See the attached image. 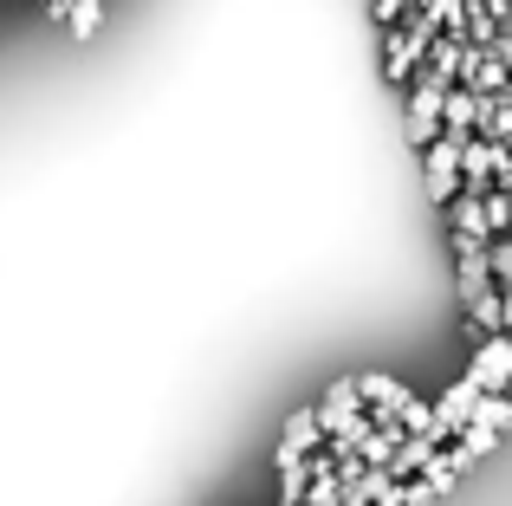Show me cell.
Instances as JSON below:
<instances>
[{
    "mask_svg": "<svg viewBox=\"0 0 512 506\" xmlns=\"http://www.w3.org/2000/svg\"><path fill=\"white\" fill-rule=\"evenodd\" d=\"M512 182V150L506 143H480L467 137L461 143V195H493Z\"/></svg>",
    "mask_w": 512,
    "mask_h": 506,
    "instance_id": "1",
    "label": "cell"
},
{
    "mask_svg": "<svg viewBox=\"0 0 512 506\" xmlns=\"http://www.w3.org/2000/svg\"><path fill=\"white\" fill-rule=\"evenodd\" d=\"M467 383H474L480 396H506V383H512V338H506V331L480 338L474 364H467Z\"/></svg>",
    "mask_w": 512,
    "mask_h": 506,
    "instance_id": "2",
    "label": "cell"
},
{
    "mask_svg": "<svg viewBox=\"0 0 512 506\" xmlns=\"http://www.w3.org/2000/svg\"><path fill=\"white\" fill-rule=\"evenodd\" d=\"M422 189L435 208H448L454 195H461V150L454 143H428L422 150Z\"/></svg>",
    "mask_w": 512,
    "mask_h": 506,
    "instance_id": "3",
    "label": "cell"
},
{
    "mask_svg": "<svg viewBox=\"0 0 512 506\" xmlns=\"http://www.w3.org/2000/svg\"><path fill=\"white\" fill-rule=\"evenodd\" d=\"M318 448H325V435H318V416H312V403H305V409H292L286 429H279L273 468H299V461H305V455H318Z\"/></svg>",
    "mask_w": 512,
    "mask_h": 506,
    "instance_id": "4",
    "label": "cell"
},
{
    "mask_svg": "<svg viewBox=\"0 0 512 506\" xmlns=\"http://www.w3.org/2000/svg\"><path fill=\"white\" fill-rule=\"evenodd\" d=\"M454 279H461V305L487 299V292H493V279H487V241L454 234Z\"/></svg>",
    "mask_w": 512,
    "mask_h": 506,
    "instance_id": "5",
    "label": "cell"
},
{
    "mask_svg": "<svg viewBox=\"0 0 512 506\" xmlns=\"http://www.w3.org/2000/svg\"><path fill=\"white\" fill-rule=\"evenodd\" d=\"M312 416H318V435H325V442H338L350 422L363 416V403H357V390H350V377L331 383V390H325V403H312Z\"/></svg>",
    "mask_w": 512,
    "mask_h": 506,
    "instance_id": "6",
    "label": "cell"
},
{
    "mask_svg": "<svg viewBox=\"0 0 512 506\" xmlns=\"http://www.w3.org/2000/svg\"><path fill=\"white\" fill-rule=\"evenodd\" d=\"M474 111H480L474 91L448 85V98H441V143H454V150H461V143L474 137Z\"/></svg>",
    "mask_w": 512,
    "mask_h": 506,
    "instance_id": "7",
    "label": "cell"
},
{
    "mask_svg": "<svg viewBox=\"0 0 512 506\" xmlns=\"http://www.w3.org/2000/svg\"><path fill=\"white\" fill-rule=\"evenodd\" d=\"M474 137H480V143H506V137H512V98H506V91L480 98V111H474Z\"/></svg>",
    "mask_w": 512,
    "mask_h": 506,
    "instance_id": "8",
    "label": "cell"
},
{
    "mask_svg": "<svg viewBox=\"0 0 512 506\" xmlns=\"http://www.w3.org/2000/svg\"><path fill=\"white\" fill-rule=\"evenodd\" d=\"M428 461H435V442H422V435H402L396 442V455H389V481H415V474L428 468Z\"/></svg>",
    "mask_w": 512,
    "mask_h": 506,
    "instance_id": "9",
    "label": "cell"
},
{
    "mask_svg": "<svg viewBox=\"0 0 512 506\" xmlns=\"http://www.w3.org/2000/svg\"><path fill=\"white\" fill-rule=\"evenodd\" d=\"M59 26L72 39H98V26H104V0H72V7L59 13Z\"/></svg>",
    "mask_w": 512,
    "mask_h": 506,
    "instance_id": "10",
    "label": "cell"
},
{
    "mask_svg": "<svg viewBox=\"0 0 512 506\" xmlns=\"http://www.w3.org/2000/svg\"><path fill=\"white\" fill-rule=\"evenodd\" d=\"M506 422H512V403H506V396H480V403H474V416H467V429L506 435Z\"/></svg>",
    "mask_w": 512,
    "mask_h": 506,
    "instance_id": "11",
    "label": "cell"
},
{
    "mask_svg": "<svg viewBox=\"0 0 512 506\" xmlns=\"http://www.w3.org/2000/svg\"><path fill=\"white\" fill-rule=\"evenodd\" d=\"M448 221H454V234H474V241H487V221H480V195H454V202H448Z\"/></svg>",
    "mask_w": 512,
    "mask_h": 506,
    "instance_id": "12",
    "label": "cell"
},
{
    "mask_svg": "<svg viewBox=\"0 0 512 506\" xmlns=\"http://www.w3.org/2000/svg\"><path fill=\"white\" fill-rule=\"evenodd\" d=\"M415 481L428 487V500H441V494H454V487H461V474H454V468H448V455L435 448V461H428V468L415 474Z\"/></svg>",
    "mask_w": 512,
    "mask_h": 506,
    "instance_id": "13",
    "label": "cell"
},
{
    "mask_svg": "<svg viewBox=\"0 0 512 506\" xmlns=\"http://www.w3.org/2000/svg\"><path fill=\"white\" fill-rule=\"evenodd\" d=\"M467 318H474V331H480V338H493V331L506 325V299H500V292H487V299H474V305H467Z\"/></svg>",
    "mask_w": 512,
    "mask_h": 506,
    "instance_id": "14",
    "label": "cell"
},
{
    "mask_svg": "<svg viewBox=\"0 0 512 506\" xmlns=\"http://www.w3.org/2000/svg\"><path fill=\"white\" fill-rule=\"evenodd\" d=\"M305 481H312L305 461H299V468H279V506H299L305 500Z\"/></svg>",
    "mask_w": 512,
    "mask_h": 506,
    "instance_id": "15",
    "label": "cell"
}]
</instances>
